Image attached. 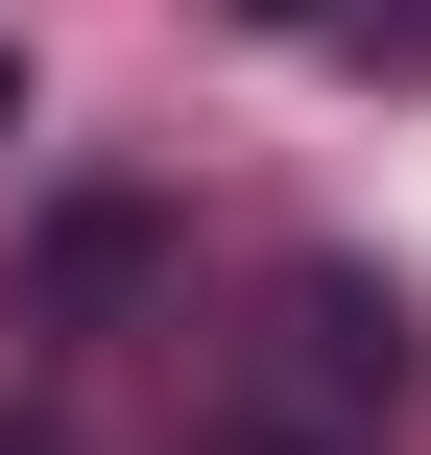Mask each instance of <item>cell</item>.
<instances>
[{"label": "cell", "instance_id": "7a4b0ae2", "mask_svg": "<svg viewBox=\"0 0 431 455\" xmlns=\"http://www.w3.org/2000/svg\"><path fill=\"white\" fill-rule=\"evenodd\" d=\"M0 455H72V432H48V408H0Z\"/></svg>", "mask_w": 431, "mask_h": 455}, {"label": "cell", "instance_id": "3957f363", "mask_svg": "<svg viewBox=\"0 0 431 455\" xmlns=\"http://www.w3.org/2000/svg\"><path fill=\"white\" fill-rule=\"evenodd\" d=\"M0 144H24V48H0Z\"/></svg>", "mask_w": 431, "mask_h": 455}, {"label": "cell", "instance_id": "277c9868", "mask_svg": "<svg viewBox=\"0 0 431 455\" xmlns=\"http://www.w3.org/2000/svg\"><path fill=\"white\" fill-rule=\"evenodd\" d=\"M240 24H312V0H240Z\"/></svg>", "mask_w": 431, "mask_h": 455}, {"label": "cell", "instance_id": "6da1fadb", "mask_svg": "<svg viewBox=\"0 0 431 455\" xmlns=\"http://www.w3.org/2000/svg\"><path fill=\"white\" fill-rule=\"evenodd\" d=\"M408 432V288L384 264H288L240 384H216V455H384Z\"/></svg>", "mask_w": 431, "mask_h": 455}]
</instances>
